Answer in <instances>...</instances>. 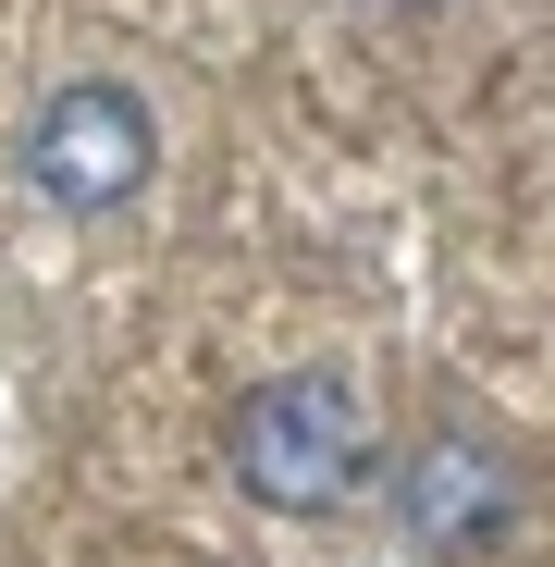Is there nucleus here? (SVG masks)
Segmentation results:
<instances>
[{
	"mask_svg": "<svg viewBox=\"0 0 555 567\" xmlns=\"http://www.w3.org/2000/svg\"><path fill=\"white\" fill-rule=\"evenodd\" d=\"M25 173L62 210H112V198L148 185V112L124 100V86H62V100L25 124Z\"/></svg>",
	"mask_w": 555,
	"mask_h": 567,
	"instance_id": "f03ea898",
	"label": "nucleus"
},
{
	"mask_svg": "<svg viewBox=\"0 0 555 567\" xmlns=\"http://www.w3.org/2000/svg\"><path fill=\"white\" fill-rule=\"evenodd\" d=\"M395 506H408V543L470 555V543H494L518 518V482H506V456H482V444H420L408 482H395Z\"/></svg>",
	"mask_w": 555,
	"mask_h": 567,
	"instance_id": "7ed1b4c3",
	"label": "nucleus"
},
{
	"mask_svg": "<svg viewBox=\"0 0 555 567\" xmlns=\"http://www.w3.org/2000/svg\"><path fill=\"white\" fill-rule=\"evenodd\" d=\"M358 468H370V408L346 395V370H285L235 408V482L259 506L321 518L358 494Z\"/></svg>",
	"mask_w": 555,
	"mask_h": 567,
	"instance_id": "f257e3e1",
	"label": "nucleus"
}]
</instances>
